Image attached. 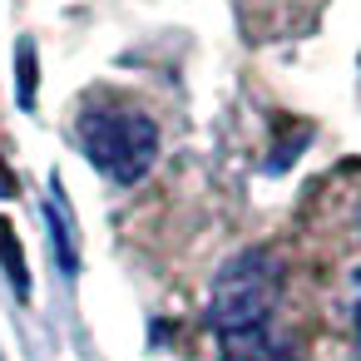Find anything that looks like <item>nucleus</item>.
<instances>
[{
	"label": "nucleus",
	"mask_w": 361,
	"mask_h": 361,
	"mask_svg": "<svg viewBox=\"0 0 361 361\" xmlns=\"http://www.w3.org/2000/svg\"><path fill=\"white\" fill-rule=\"evenodd\" d=\"M277 292H282V262H277L272 247H243L238 257H228L218 267L208 322H213V331L223 336V346L238 361L262 351Z\"/></svg>",
	"instance_id": "f257e3e1"
},
{
	"label": "nucleus",
	"mask_w": 361,
	"mask_h": 361,
	"mask_svg": "<svg viewBox=\"0 0 361 361\" xmlns=\"http://www.w3.org/2000/svg\"><path fill=\"white\" fill-rule=\"evenodd\" d=\"M85 159L119 188H134L159 159V124L144 109H85L80 114Z\"/></svg>",
	"instance_id": "f03ea898"
},
{
	"label": "nucleus",
	"mask_w": 361,
	"mask_h": 361,
	"mask_svg": "<svg viewBox=\"0 0 361 361\" xmlns=\"http://www.w3.org/2000/svg\"><path fill=\"white\" fill-rule=\"evenodd\" d=\"M45 228H50V247H55V262L65 277L80 272V243H75V218H70V203H65V188L60 178H50V198H45Z\"/></svg>",
	"instance_id": "7ed1b4c3"
},
{
	"label": "nucleus",
	"mask_w": 361,
	"mask_h": 361,
	"mask_svg": "<svg viewBox=\"0 0 361 361\" xmlns=\"http://www.w3.org/2000/svg\"><path fill=\"white\" fill-rule=\"evenodd\" d=\"M0 267H6V282L20 302H30V267H25V247L11 218H0Z\"/></svg>",
	"instance_id": "20e7f679"
},
{
	"label": "nucleus",
	"mask_w": 361,
	"mask_h": 361,
	"mask_svg": "<svg viewBox=\"0 0 361 361\" xmlns=\"http://www.w3.org/2000/svg\"><path fill=\"white\" fill-rule=\"evenodd\" d=\"M35 80H40L35 45H30V35H20V45H16V99H20V109H35Z\"/></svg>",
	"instance_id": "39448f33"
},
{
	"label": "nucleus",
	"mask_w": 361,
	"mask_h": 361,
	"mask_svg": "<svg viewBox=\"0 0 361 361\" xmlns=\"http://www.w3.org/2000/svg\"><path fill=\"white\" fill-rule=\"evenodd\" d=\"M0 198H20V183H16V173L0 164Z\"/></svg>",
	"instance_id": "423d86ee"
},
{
	"label": "nucleus",
	"mask_w": 361,
	"mask_h": 361,
	"mask_svg": "<svg viewBox=\"0 0 361 361\" xmlns=\"http://www.w3.org/2000/svg\"><path fill=\"white\" fill-rule=\"evenodd\" d=\"M351 326H356V346H361V302H356V312H351Z\"/></svg>",
	"instance_id": "0eeeda50"
},
{
	"label": "nucleus",
	"mask_w": 361,
	"mask_h": 361,
	"mask_svg": "<svg viewBox=\"0 0 361 361\" xmlns=\"http://www.w3.org/2000/svg\"><path fill=\"white\" fill-rule=\"evenodd\" d=\"M356 282H361V272H356Z\"/></svg>",
	"instance_id": "6e6552de"
}]
</instances>
